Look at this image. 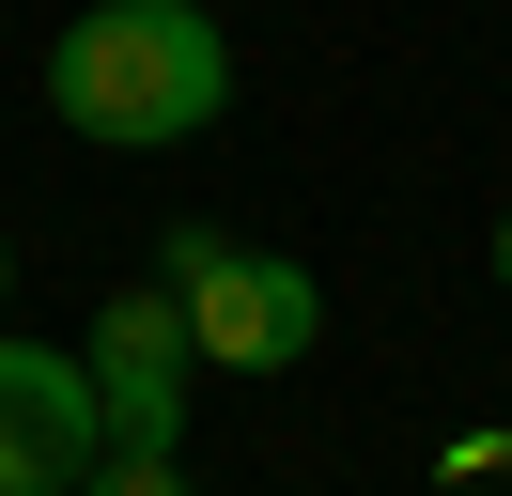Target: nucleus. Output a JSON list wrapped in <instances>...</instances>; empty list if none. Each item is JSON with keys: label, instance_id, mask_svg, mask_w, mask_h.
<instances>
[{"label": "nucleus", "instance_id": "nucleus-4", "mask_svg": "<svg viewBox=\"0 0 512 496\" xmlns=\"http://www.w3.org/2000/svg\"><path fill=\"white\" fill-rule=\"evenodd\" d=\"M94 372L63 341H16L0 326V496H78L94 481Z\"/></svg>", "mask_w": 512, "mask_h": 496}, {"label": "nucleus", "instance_id": "nucleus-7", "mask_svg": "<svg viewBox=\"0 0 512 496\" xmlns=\"http://www.w3.org/2000/svg\"><path fill=\"white\" fill-rule=\"evenodd\" d=\"M497 295H512V217H497Z\"/></svg>", "mask_w": 512, "mask_h": 496}, {"label": "nucleus", "instance_id": "nucleus-2", "mask_svg": "<svg viewBox=\"0 0 512 496\" xmlns=\"http://www.w3.org/2000/svg\"><path fill=\"white\" fill-rule=\"evenodd\" d=\"M156 279H171V310H187L202 372H295L326 341V279L280 264V248H249V233H218V217H187V233L156 248Z\"/></svg>", "mask_w": 512, "mask_h": 496}, {"label": "nucleus", "instance_id": "nucleus-8", "mask_svg": "<svg viewBox=\"0 0 512 496\" xmlns=\"http://www.w3.org/2000/svg\"><path fill=\"white\" fill-rule=\"evenodd\" d=\"M0 295H16V233H0Z\"/></svg>", "mask_w": 512, "mask_h": 496}, {"label": "nucleus", "instance_id": "nucleus-5", "mask_svg": "<svg viewBox=\"0 0 512 496\" xmlns=\"http://www.w3.org/2000/svg\"><path fill=\"white\" fill-rule=\"evenodd\" d=\"M78 496H202V481H187V450H94Z\"/></svg>", "mask_w": 512, "mask_h": 496}, {"label": "nucleus", "instance_id": "nucleus-1", "mask_svg": "<svg viewBox=\"0 0 512 496\" xmlns=\"http://www.w3.org/2000/svg\"><path fill=\"white\" fill-rule=\"evenodd\" d=\"M47 109H63V140L187 155L233 109V31L202 0H94V16L47 31Z\"/></svg>", "mask_w": 512, "mask_h": 496}, {"label": "nucleus", "instance_id": "nucleus-3", "mask_svg": "<svg viewBox=\"0 0 512 496\" xmlns=\"http://www.w3.org/2000/svg\"><path fill=\"white\" fill-rule=\"evenodd\" d=\"M78 372H94V434L109 450H187V310H171V279H125V295H94V341H78Z\"/></svg>", "mask_w": 512, "mask_h": 496}, {"label": "nucleus", "instance_id": "nucleus-6", "mask_svg": "<svg viewBox=\"0 0 512 496\" xmlns=\"http://www.w3.org/2000/svg\"><path fill=\"white\" fill-rule=\"evenodd\" d=\"M435 481H466V496H481V481H512V434H497V419H466V434H435Z\"/></svg>", "mask_w": 512, "mask_h": 496}]
</instances>
